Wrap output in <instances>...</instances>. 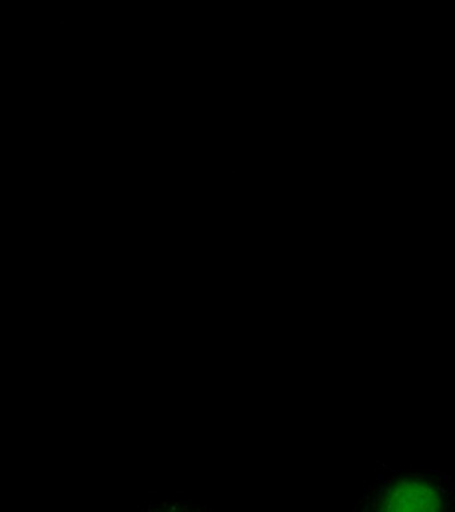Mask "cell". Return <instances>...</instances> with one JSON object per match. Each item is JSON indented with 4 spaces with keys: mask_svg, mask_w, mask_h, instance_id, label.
Here are the masks:
<instances>
[{
    "mask_svg": "<svg viewBox=\"0 0 455 512\" xmlns=\"http://www.w3.org/2000/svg\"><path fill=\"white\" fill-rule=\"evenodd\" d=\"M374 503L379 510L386 511H437L450 502L445 488L435 480L406 478L387 484Z\"/></svg>",
    "mask_w": 455,
    "mask_h": 512,
    "instance_id": "cell-1",
    "label": "cell"
}]
</instances>
